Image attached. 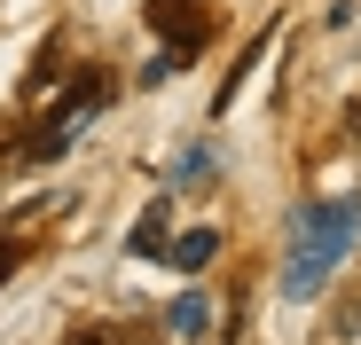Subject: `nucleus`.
Instances as JSON below:
<instances>
[{
  "label": "nucleus",
  "instance_id": "20e7f679",
  "mask_svg": "<svg viewBox=\"0 0 361 345\" xmlns=\"http://www.w3.org/2000/svg\"><path fill=\"white\" fill-rule=\"evenodd\" d=\"M165 330H173V337H189V345H197V337H212V306H204V291L173 299V306H165Z\"/></svg>",
  "mask_w": 361,
  "mask_h": 345
},
{
  "label": "nucleus",
  "instance_id": "6e6552de",
  "mask_svg": "<svg viewBox=\"0 0 361 345\" xmlns=\"http://www.w3.org/2000/svg\"><path fill=\"white\" fill-rule=\"evenodd\" d=\"M16 275V244H0V282H8Z\"/></svg>",
  "mask_w": 361,
  "mask_h": 345
},
{
  "label": "nucleus",
  "instance_id": "f03ea898",
  "mask_svg": "<svg viewBox=\"0 0 361 345\" xmlns=\"http://www.w3.org/2000/svg\"><path fill=\"white\" fill-rule=\"evenodd\" d=\"M165 244H173V196H149V212L134 220L126 251H134V259H165Z\"/></svg>",
  "mask_w": 361,
  "mask_h": 345
},
{
  "label": "nucleus",
  "instance_id": "423d86ee",
  "mask_svg": "<svg viewBox=\"0 0 361 345\" xmlns=\"http://www.w3.org/2000/svg\"><path fill=\"white\" fill-rule=\"evenodd\" d=\"M180 63H189V55H173V47H165V55H149V63H142V87H165Z\"/></svg>",
  "mask_w": 361,
  "mask_h": 345
},
{
  "label": "nucleus",
  "instance_id": "7ed1b4c3",
  "mask_svg": "<svg viewBox=\"0 0 361 345\" xmlns=\"http://www.w3.org/2000/svg\"><path fill=\"white\" fill-rule=\"evenodd\" d=\"M212 251H220V227H180V236L165 244V267H180V275H204V267H212Z\"/></svg>",
  "mask_w": 361,
  "mask_h": 345
},
{
  "label": "nucleus",
  "instance_id": "0eeeda50",
  "mask_svg": "<svg viewBox=\"0 0 361 345\" xmlns=\"http://www.w3.org/2000/svg\"><path fill=\"white\" fill-rule=\"evenodd\" d=\"M338 322H345V337H361V299H345V314H338Z\"/></svg>",
  "mask_w": 361,
  "mask_h": 345
},
{
  "label": "nucleus",
  "instance_id": "39448f33",
  "mask_svg": "<svg viewBox=\"0 0 361 345\" xmlns=\"http://www.w3.org/2000/svg\"><path fill=\"white\" fill-rule=\"evenodd\" d=\"M63 345H126V337H118L110 322H71V330H63Z\"/></svg>",
  "mask_w": 361,
  "mask_h": 345
},
{
  "label": "nucleus",
  "instance_id": "f257e3e1",
  "mask_svg": "<svg viewBox=\"0 0 361 345\" xmlns=\"http://www.w3.org/2000/svg\"><path fill=\"white\" fill-rule=\"evenodd\" d=\"M361 236V196H330V204H307L298 212V244H290V267H283V291L290 299H314L322 275L353 251Z\"/></svg>",
  "mask_w": 361,
  "mask_h": 345
}]
</instances>
